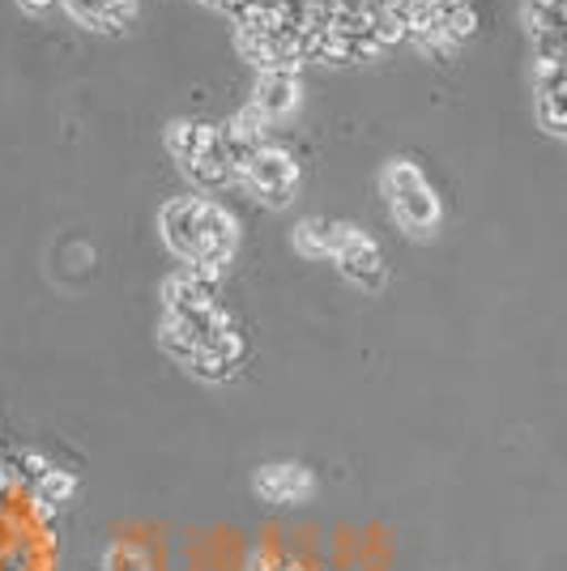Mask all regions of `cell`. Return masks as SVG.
<instances>
[{"instance_id": "obj_12", "label": "cell", "mask_w": 567, "mask_h": 571, "mask_svg": "<svg viewBox=\"0 0 567 571\" xmlns=\"http://www.w3.org/2000/svg\"><path fill=\"white\" fill-rule=\"evenodd\" d=\"M73 494H78V473H69V469H60V465H55V469L43 478V482H39V487L30 490V499L52 503L55 512H64V503H73Z\"/></svg>"}, {"instance_id": "obj_5", "label": "cell", "mask_w": 567, "mask_h": 571, "mask_svg": "<svg viewBox=\"0 0 567 571\" xmlns=\"http://www.w3.org/2000/svg\"><path fill=\"white\" fill-rule=\"evenodd\" d=\"M337 269L346 282L363 286V290H379L384 286V252L372 235H363L354 222H337V252H333Z\"/></svg>"}, {"instance_id": "obj_9", "label": "cell", "mask_w": 567, "mask_h": 571, "mask_svg": "<svg viewBox=\"0 0 567 571\" xmlns=\"http://www.w3.org/2000/svg\"><path fill=\"white\" fill-rule=\"evenodd\" d=\"M298 99H303V85H298V73L291 69H270V73H256V85H252V108L261 111L270 124L295 115Z\"/></svg>"}, {"instance_id": "obj_1", "label": "cell", "mask_w": 567, "mask_h": 571, "mask_svg": "<svg viewBox=\"0 0 567 571\" xmlns=\"http://www.w3.org/2000/svg\"><path fill=\"white\" fill-rule=\"evenodd\" d=\"M166 150H171V159L180 163V171H184L205 196L240 184L235 166H231L226 150H222L217 124H205V120H171V124H166Z\"/></svg>"}, {"instance_id": "obj_2", "label": "cell", "mask_w": 567, "mask_h": 571, "mask_svg": "<svg viewBox=\"0 0 567 571\" xmlns=\"http://www.w3.org/2000/svg\"><path fill=\"white\" fill-rule=\"evenodd\" d=\"M379 192H384L388 214H393V222L402 231H409V235H432L435 226H439V214H444L439 210V196H435L427 175L414 163L388 159L384 171H379Z\"/></svg>"}, {"instance_id": "obj_11", "label": "cell", "mask_w": 567, "mask_h": 571, "mask_svg": "<svg viewBox=\"0 0 567 571\" xmlns=\"http://www.w3.org/2000/svg\"><path fill=\"white\" fill-rule=\"evenodd\" d=\"M295 252L312 256V261H333L337 252V222L328 218H307L295 226Z\"/></svg>"}, {"instance_id": "obj_4", "label": "cell", "mask_w": 567, "mask_h": 571, "mask_svg": "<svg viewBox=\"0 0 567 571\" xmlns=\"http://www.w3.org/2000/svg\"><path fill=\"white\" fill-rule=\"evenodd\" d=\"M298 180H303V171H298V163L282 150V145H265L252 163L243 166L240 184L256 201H265V205H273V210H282V205H291L298 192Z\"/></svg>"}, {"instance_id": "obj_6", "label": "cell", "mask_w": 567, "mask_h": 571, "mask_svg": "<svg viewBox=\"0 0 567 571\" xmlns=\"http://www.w3.org/2000/svg\"><path fill=\"white\" fill-rule=\"evenodd\" d=\"M217 133H222V150H226V159L235 166V175H243V166L270 145V120L247 103V108L235 111L226 124H217Z\"/></svg>"}, {"instance_id": "obj_16", "label": "cell", "mask_w": 567, "mask_h": 571, "mask_svg": "<svg viewBox=\"0 0 567 571\" xmlns=\"http://www.w3.org/2000/svg\"><path fill=\"white\" fill-rule=\"evenodd\" d=\"M18 4H22L27 13H34V18H39V13H52L60 0H18Z\"/></svg>"}, {"instance_id": "obj_13", "label": "cell", "mask_w": 567, "mask_h": 571, "mask_svg": "<svg viewBox=\"0 0 567 571\" xmlns=\"http://www.w3.org/2000/svg\"><path fill=\"white\" fill-rule=\"evenodd\" d=\"M13 469H18V482H22V494H30V490L39 487L48 473H52L55 465L43 457V452H18L13 457Z\"/></svg>"}, {"instance_id": "obj_10", "label": "cell", "mask_w": 567, "mask_h": 571, "mask_svg": "<svg viewBox=\"0 0 567 571\" xmlns=\"http://www.w3.org/2000/svg\"><path fill=\"white\" fill-rule=\"evenodd\" d=\"M64 9L78 27L99 30V34H120L136 18V0H64Z\"/></svg>"}, {"instance_id": "obj_14", "label": "cell", "mask_w": 567, "mask_h": 571, "mask_svg": "<svg viewBox=\"0 0 567 571\" xmlns=\"http://www.w3.org/2000/svg\"><path fill=\"white\" fill-rule=\"evenodd\" d=\"M0 571H34V550H30V542L0 545Z\"/></svg>"}, {"instance_id": "obj_7", "label": "cell", "mask_w": 567, "mask_h": 571, "mask_svg": "<svg viewBox=\"0 0 567 571\" xmlns=\"http://www.w3.org/2000/svg\"><path fill=\"white\" fill-rule=\"evenodd\" d=\"M252 490H256V499H265L273 508H295L303 499H312L316 478L303 465H261L252 473Z\"/></svg>"}, {"instance_id": "obj_8", "label": "cell", "mask_w": 567, "mask_h": 571, "mask_svg": "<svg viewBox=\"0 0 567 571\" xmlns=\"http://www.w3.org/2000/svg\"><path fill=\"white\" fill-rule=\"evenodd\" d=\"M162 307L166 316H184V320H205L217 307V282L201 277V273H175L166 286H162Z\"/></svg>"}, {"instance_id": "obj_15", "label": "cell", "mask_w": 567, "mask_h": 571, "mask_svg": "<svg viewBox=\"0 0 567 571\" xmlns=\"http://www.w3.org/2000/svg\"><path fill=\"white\" fill-rule=\"evenodd\" d=\"M108 571H145V554L133 550V545H111L108 559H103Z\"/></svg>"}, {"instance_id": "obj_3", "label": "cell", "mask_w": 567, "mask_h": 571, "mask_svg": "<svg viewBox=\"0 0 567 571\" xmlns=\"http://www.w3.org/2000/svg\"><path fill=\"white\" fill-rule=\"evenodd\" d=\"M159 235L171 256L196 269L205 261V196L201 192L171 196L159 210Z\"/></svg>"}]
</instances>
